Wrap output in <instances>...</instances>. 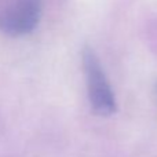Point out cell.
Returning a JSON list of instances; mask_svg holds the SVG:
<instances>
[{"label": "cell", "instance_id": "2", "mask_svg": "<svg viewBox=\"0 0 157 157\" xmlns=\"http://www.w3.org/2000/svg\"><path fill=\"white\" fill-rule=\"evenodd\" d=\"M83 62L88 81L90 102L95 112L109 116L116 110V101L105 73L98 62V58L90 48H86L83 52Z\"/></svg>", "mask_w": 157, "mask_h": 157}, {"label": "cell", "instance_id": "1", "mask_svg": "<svg viewBox=\"0 0 157 157\" xmlns=\"http://www.w3.org/2000/svg\"><path fill=\"white\" fill-rule=\"evenodd\" d=\"M41 0H4L0 6V30L10 36L30 33L39 24Z\"/></svg>", "mask_w": 157, "mask_h": 157}]
</instances>
